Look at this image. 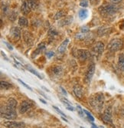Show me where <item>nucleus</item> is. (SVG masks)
Segmentation results:
<instances>
[{"label": "nucleus", "mask_w": 124, "mask_h": 128, "mask_svg": "<svg viewBox=\"0 0 124 128\" xmlns=\"http://www.w3.org/2000/svg\"><path fill=\"white\" fill-rule=\"evenodd\" d=\"M104 100H105V98L102 93H97V94L93 95L90 98L89 102L94 108L100 110L104 106Z\"/></svg>", "instance_id": "f257e3e1"}, {"label": "nucleus", "mask_w": 124, "mask_h": 128, "mask_svg": "<svg viewBox=\"0 0 124 128\" xmlns=\"http://www.w3.org/2000/svg\"><path fill=\"white\" fill-rule=\"evenodd\" d=\"M117 7L113 4L104 5L99 8V12L103 16H110L117 12Z\"/></svg>", "instance_id": "f03ea898"}, {"label": "nucleus", "mask_w": 124, "mask_h": 128, "mask_svg": "<svg viewBox=\"0 0 124 128\" xmlns=\"http://www.w3.org/2000/svg\"><path fill=\"white\" fill-rule=\"evenodd\" d=\"M123 42L121 39L114 38L112 39L109 42L107 45V48L111 52H118L123 48Z\"/></svg>", "instance_id": "7ed1b4c3"}, {"label": "nucleus", "mask_w": 124, "mask_h": 128, "mask_svg": "<svg viewBox=\"0 0 124 128\" xmlns=\"http://www.w3.org/2000/svg\"><path fill=\"white\" fill-rule=\"evenodd\" d=\"M1 117L7 120H15L17 118V113L15 110H8L4 108V110L1 109Z\"/></svg>", "instance_id": "20e7f679"}, {"label": "nucleus", "mask_w": 124, "mask_h": 128, "mask_svg": "<svg viewBox=\"0 0 124 128\" xmlns=\"http://www.w3.org/2000/svg\"><path fill=\"white\" fill-rule=\"evenodd\" d=\"M9 36L12 40L15 42H17L21 38V31L18 27H12L10 29Z\"/></svg>", "instance_id": "39448f33"}, {"label": "nucleus", "mask_w": 124, "mask_h": 128, "mask_svg": "<svg viewBox=\"0 0 124 128\" xmlns=\"http://www.w3.org/2000/svg\"><path fill=\"white\" fill-rule=\"evenodd\" d=\"M104 51V44L101 42H97L93 47V50H92L93 53L97 56H100L102 54Z\"/></svg>", "instance_id": "423d86ee"}, {"label": "nucleus", "mask_w": 124, "mask_h": 128, "mask_svg": "<svg viewBox=\"0 0 124 128\" xmlns=\"http://www.w3.org/2000/svg\"><path fill=\"white\" fill-rule=\"evenodd\" d=\"M94 71H95V64H91L89 66L87 71L86 72V74H85V82L87 84H89L90 82H91V79L94 76Z\"/></svg>", "instance_id": "0eeeda50"}, {"label": "nucleus", "mask_w": 124, "mask_h": 128, "mask_svg": "<svg viewBox=\"0 0 124 128\" xmlns=\"http://www.w3.org/2000/svg\"><path fill=\"white\" fill-rule=\"evenodd\" d=\"M3 125L7 128H24L25 123L18 122V121H5L3 123Z\"/></svg>", "instance_id": "6e6552de"}, {"label": "nucleus", "mask_w": 124, "mask_h": 128, "mask_svg": "<svg viewBox=\"0 0 124 128\" xmlns=\"http://www.w3.org/2000/svg\"><path fill=\"white\" fill-rule=\"evenodd\" d=\"M103 120L107 123V124H113V120H112V110L110 108H107L102 116Z\"/></svg>", "instance_id": "1a4fd4ad"}, {"label": "nucleus", "mask_w": 124, "mask_h": 128, "mask_svg": "<svg viewBox=\"0 0 124 128\" xmlns=\"http://www.w3.org/2000/svg\"><path fill=\"white\" fill-rule=\"evenodd\" d=\"M32 104L31 101L28 100H24L22 101L21 104H20V106L18 108V110L20 114H25L27 110H28V109H30L31 108Z\"/></svg>", "instance_id": "9d476101"}, {"label": "nucleus", "mask_w": 124, "mask_h": 128, "mask_svg": "<svg viewBox=\"0 0 124 128\" xmlns=\"http://www.w3.org/2000/svg\"><path fill=\"white\" fill-rule=\"evenodd\" d=\"M77 55L78 58L81 61H86L88 58L91 56V53H90L87 50L85 49H79L77 52Z\"/></svg>", "instance_id": "9b49d317"}, {"label": "nucleus", "mask_w": 124, "mask_h": 128, "mask_svg": "<svg viewBox=\"0 0 124 128\" xmlns=\"http://www.w3.org/2000/svg\"><path fill=\"white\" fill-rule=\"evenodd\" d=\"M17 100L12 98H11L9 99H8L7 100V103H6V105L5 107V108L6 109H8V110H15L16 108H17Z\"/></svg>", "instance_id": "f8f14e48"}, {"label": "nucleus", "mask_w": 124, "mask_h": 128, "mask_svg": "<svg viewBox=\"0 0 124 128\" xmlns=\"http://www.w3.org/2000/svg\"><path fill=\"white\" fill-rule=\"evenodd\" d=\"M23 37L27 45L31 46L33 44V37L30 32H28V31H25L23 34Z\"/></svg>", "instance_id": "ddd939ff"}, {"label": "nucleus", "mask_w": 124, "mask_h": 128, "mask_svg": "<svg viewBox=\"0 0 124 128\" xmlns=\"http://www.w3.org/2000/svg\"><path fill=\"white\" fill-rule=\"evenodd\" d=\"M31 7L29 6V3H28V0H25L22 3L21 6V12L24 15H28L30 12H31Z\"/></svg>", "instance_id": "4468645a"}, {"label": "nucleus", "mask_w": 124, "mask_h": 128, "mask_svg": "<svg viewBox=\"0 0 124 128\" xmlns=\"http://www.w3.org/2000/svg\"><path fill=\"white\" fill-rule=\"evenodd\" d=\"M73 91L77 98H81L83 95V88L80 84H75L73 88Z\"/></svg>", "instance_id": "2eb2a0df"}, {"label": "nucleus", "mask_w": 124, "mask_h": 128, "mask_svg": "<svg viewBox=\"0 0 124 128\" xmlns=\"http://www.w3.org/2000/svg\"><path fill=\"white\" fill-rule=\"evenodd\" d=\"M110 32H111V28L104 27V26L99 28L98 32H97L99 36H107V34H109Z\"/></svg>", "instance_id": "dca6fc26"}, {"label": "nucleus", "mask_w": 124, "mask_h": 128, "mask_svg": "<svg viewBox=\"0 0 124 128\" xmlns=\"http://www.w3.org/2000/svg\"><path fill=\"white\" fill-rule=\"evenodd\" d=\"M73 21V18L72 17H67L61 21L58 22V26L60 27H63V26H68L70 25L71 23Z\"/></svg>", "instance_id": "f3484780"}, {"label": "nucleus", "mask_w": 124, "mask_h": 128, "mask_svg": "<svg viewBox=\"0 0 124 128\" xmlns=\"http://www.w3.org/2000/svg\"><path fill=\"white\" fill-rule=\"evenodd\" d=\"M68 43H69V39H68V38H66V39L60 44L59 47H58V53H60V54L64 53V52H65L66 48H67V44H68Z\"/></svg>", "instance_id": "a211bd4d"}, {"label": "nucleus", "mask_w": 124, "mask_h": 128, "mask_svg": "<svg viewBox=\"0 0 124 128\" xmlns=\"http://www.w3.org/2000/svg\"><path fill=\"white\" fill-rule=\"evenodd\" d=\"M78 16H79V18H80L81 20H84L88 16V10L86 8L81 9L78 12Z\"/></svg>", "instance_id": "6ab92c4d"}, {"label": "nucleus", "mask_w": 124, "mask_h": 128, "mask_svg": "<svg viewBox=\"0 0 124 128\" xmlns=\"http://www.w3.org/2000/svg\"><path fill=\"white\" fill-rule=\"evenodd\" d=\"M18 25L21 27H27L28 26V21L25 17L21 16L18 18Z\"/></svg>", "instance_id": "aec40b11"}, {"label": "nucleus", "mask_w": 124, "mask_h": 128, "mask_svg": "<svg viewBox=\"0 0 124 128\" xmlns=\"http://www.w3.org/2000/svg\"><path fill=\"white\" fill-rule=\"evenodd\" d=\"M118 66L121 71H124V54H120L118 58Z\"/></svg>", "instance_id": "412c9836"}, {"label": "nucleus", "mask_w": 124, "mask_h": 128, "mask_svg": "<svg viewBox=\"0 0 124 128\" xmlns=\"http://www.w3.org/2000/svg\"><path fill=\"white\" fill-rule=\"evenodd\" d=\"M61 100H62V103L64 104L65 108H66L67 110H71V111H73V110H74V108L72 107L71 103V102H69V101L67 100V99H65V98H62V99H61Z\"/></svg>", "instance_id": "4be33fe9"}, {"label": "nucleus", "mask_w": 124, "mask_h": 128, "mask_svg": "<svg viewBox=\"0 0 124 128\" xmlns=\"http://www.w3.org/2000/svg\"><path fill=\"white\" fill-rule=\"evenodd\" d=\"M44 48H45V44L44 43H41V44H38V48H37V49L35 50V53H34L33 54H32V57H34V56H36L37 54H38L41 51H43Z\"/></svg>", "instance_id": "5701e85b"}, {"label": "nucleus", "mask_w": 124, "mask_h": 128, "mask_svg": "<svg viewBox=\"0 0 124 128\" xmlns=\"http://www.w3.org/2000/svg\"><path fill=\"white\" fill-rule=\"evenodd\" d=\"M0 86H1V89L2 90H8L10 88H12V85L10 83L7 82V81H4V80H1V84H0Z\"/></svg>", "instance_id": "b1692460"}, {"label": "nucleus", "mask_w": 124, "mask_h": 128, "mask_svg": "<svg viewBox=\"0 0 124 128\" xmlns=\"http://www.w3.org/2000/svg\"><path fill=\"white\" fill-rule=\"evenodd\" d=\"M62 72V68L60 66H56L52 68V73L55 75H60Z\"/></svg>", "instance_id": "393cba45"}, {"label": "nucleus", "mask_w": 124, "mask_h": 128, "mask_svg": "<svg viewBox=\"0 0 124 128\" xmlns=\"http://www.w3.org/2000/svg\"><path fill=\"white\" fill-rule=\"evenodd\" d=\"M28 1L29 6H30L31 10H35L38 8V5L36 1H34V0H28Z\"/></svg>", "instance_id": "a878e982"}, {"label": "nucleus", "mask_w": 124, "mask_h": 128, "mask_svg": "<svg viewBox=\"0 0 124 128\" xmlns=\"http://www.w3.org/2000/svg\"><path fill=\"white\" fill-rule=\"evenodd\" d=\"M26 68L28 70V71H29L31 73H32L33 74H35V76H37V77H38L39 79H42V78H43L41 76V74H38V72L35 71V70H34V69H33L32 68H31L30 66H26Z\"/></svg>", "instance_id": "bb28decb"}, {"label": "nucleus", "mask_w": 124, "mask_h": 128, "mask_svg": "<svg viewBox=\"0 0 124 128\" xmlns=\"http://www.w3.org/2000/svg\"><path fill=\"white\" fill-rule=\"evenodd\" d=\"M64 16H65V12L64 11H59V12H58L57 13H56V15L54 16V19H56V20L60 19L61 17H63Z\"/></svg>", "instance_id": "cd10ccee"}, {"label": "nucleus", "mask_w": 124, "mask_h": 128, "mask_svg": "<svg viewBox=\"0 0 124 128\" xmlns=\"http://www.w3.org/2000/svg\"><path fill=\"white\" fill-rule=\"evenodd\" d=\"M87 33H79L77 34H76V38L79 40H84L87 37Z\"/></svg>", "instance_id": "c85d7f7f"}, {"label": "nucleus", "mask_w": 124, "mask_h": 128, "mask_svg": "<svg viewBox=\"0 0 124 128\" xmlns=\"http://www.w3.org/2000/svg\"><path fill=\"white\" fill-rule=\"evenodd\" d=\"M58 33V32L56 31V29L55 28H51L49 31H48V34H49V36H51V37H54V36H57Z\"/></svg>", "instance_id": "c756f323"}, {"label": "nucleus", "mask_w": 124, "mask_h": 128, "mask_svg": "<svg viewBox=\"0 0 124 128\" xmlns=\"http://www.w3.org/2000/svg\"><path fill=\"white\" fill-rule=\"evenodd\" d=\"M77 113L78 114L80 115V117L81 118H84V110H82L81 107L80 105H77Z\"/></svg>", "instance_id": "7c9ffc66"}, {"label": "nucleus", "mask_w": 124, "mask_h": 128, "mask_svg": "<svg viewBox=\"0 0 124 128\" xmlns=\"http://www.w3.org/2000/svg\"><path fill=\"white\" fill-rule=\"evenodd\" d=\"M84 114L87 115V117L88 119H90V120H91V121H94V118L93 117V116L91 115V114L90 113L89 111H87V110H84Z\"/></svg>", "instance_id": "2f4dec72"}, {"label": "nucleus", "mask_w": 124, "mask_h": 128, "mask_svg": "<svg viewBox=\"0 0 124 128\" xmlns=\"http://www.w3.org/2000/svg\"><path fill=\"white\" fill-rule=\"evenodd\" d=\"M80 6L84 7V8H86L88 6V1L87 0H81L80 2Z\"/></svg>", "instance_id": "473e14b6"}, {"label": "nucleus", "mask_w": 124, "mask_h": 128, "mask_svg": "<svg viewBox=\"0 0 124 128\" xmlns=\"http://www.w3.org/2000/svg\"><path fill=\"white\" fill-rule=\"evenodd\" d=\"M18 82H20V83H21V84L22 85H23L24 87H25L26 88H28V90H32L31 88V87H29V86H28V84H25V83L24 82L23 80H21V79H18Z\"/></svg>", "instance_id": "72a5a7b5"}, {"label": "nucleus", "mask_w": 124, "mask_h": 128, "mask_svg": "<svg viewBox=\"0 0 124 128\" xmlns=\"http://www.w3.org/2000/svg\"><path fill=\"white\" fill-rule=\"evenodd\" d=\"M17 18V12H12V13H11V16H9V18L12 21H15V18Z\"/></svg>", "instance_id": "f704fd0d"}, {"label": "nucleus", "mask_w": 124, "mask_h": 128, "mask_svg": "<svg viewBox=\"0 0 124 128\" xmlns=\"http://www.w3.org/2000/svg\"><path fill=\"white\" fill-rule=\"evenodd\" d=\"M52 108H54V109L56 111H57L58 113H59V114H61L62 116H65V117H66V115H65V114L63 113V111H61V110L59 108H58L57 107H55V106H52Z\"/></svg>", "instance_id": "c9c22d12"}, {"label": "nucleus", "mask_w": 124, "mask_h": 128, "mask_svg": "<svg viewBox=\"0 0 124 128\" xmlns=\"http://www.w3.org/2000/svg\"><path fill=\"white\" fill-rule=\"evenodd\" d=\"M89 31H90V29H89V28H87V26H84V27L81 28V32H82V33H87V32H88Z\"/></svg>", "instance_id": "e433bc0d"}, {"label": "nucleus", "mask_w": 124, "mask_h": 128, "mask_svg": "<svg viewBox=\"0 0 124 128\" xmlns=\"http://www.w3.org/2000/svg\"><path fill=\"white\" fill-rule=\"evenodd\" d=\"M46 55H47V57L48 58H51L52 56H54V52H47V53H46Z\"/></svg>", "instance_id": "4c0bfd02"}, {"label": "nucleus", "mask_w": 124, "mask_h": 128, "mask_svg": "<svg viewBox=\"0 0 124 128\" xmlns=\"http://www.w3.org/2000/svg\"><path fill=\"white\" fill-rule=\"evenodd\" d=\"M4 42V44H6V46H7V48L9 49V50H11V51H12V49H13V48L12 47V45H11V44H9L8 42Z\"/></svg>", "instance_id": "58836bf2"}, {"label": "nucleus", "mask_w": 124, "mask_h": 128, "mask_svg": "<svg viewBox=\"0 0 124 128\" xmlns=\"http://www.w3.org/2000/svg\"><path fill=\"white\" fill-rule=\"evenodd\" d=\"M120 29L121 30H124V20L120 24Z\"/></svg>", "instance_id": "ea45409f"}, {"label": "nucleus", "mask_w": 124, "mask_h": 128, "mask_svg": "<svg viewBox=\"0 0 124 128\" xmlns=\"http://www.w3.org/2000/svg\"><path fill=\"white\" fill-rule=\"evenodd\" d=\"M110 1L111 2H113V3H115V4H117V3H119V2H120L122 0H110Z\"/></svg>", "instance_id": "a19ab883"}, {"label": "nucleus", "mask_w": 124, "mask_h": 128, "mask_svg": "<svg viewBox=\"0 0 124 128\" xmlns=\"http://www.w3.org/2000/svg\"><path fill=\"white\" fill-rule=\"evenodd\" d=\"M60 88H61V91L63 92V94H64L65 96H67V91H66V90H64V89L63 88H62V87H61Z\"/></svg>", "instance_id": "79ce46f5"}, {"label": "nucleus", "mask_w": 124, "mask_h": 128, "mask_svg": "<svg viewBox=\"0 0 124 128\" xmlns=\"http://www.w3.org/2000/svg\"><path fill=\"white\" fill-rule=\"evenodd\" d=\"M1 54H2V55L5 58V59L6 60V61H8V58H7V56L5 55V54L2 52V51H1Z\"/></svg>", "instance_id": "37998d69"}, {"label": "nucleus", "mask_w": 124, "mask_h": 128, "mask_svg": "<svg viewBox=\"0 0 124 128\" xmlns=\"http://www.w3.org/2000/svg\"><path fill=\"white\" fill-rule=\"evenodd\" d=\"M39 100H40L41 103H43L44 104H47V102H46V101H44V100L43 99H41V98H39Z\"/></svg>", "instance_id": "c03bdc74"}, {"label": "nucleus", "mask_w": 124, "mask_h": 128, "mask_svg": "<svg viewBox=\"0 0 124 128\" xmlns=\"http://www.w3.org/2000/svg\"><path fill=\"white\" fill-rule=\"evenodd\" d=\"M92 128H98V127H97V126H96L95 124H92Z\"/></svg>", "instance_id": "a18cd8bd"}, {"label": "nucleus", "mask_w": 124, "mask_h": 128, "mask_svg": "<svg viewBox=\"0 0 124 128\" xmlns=\"http://www.w3.org/2000/svg\"><path fill=\"white\" fill-rule=\"evenodd\" d=\"M61 118L63 119V120H64V121H66V122H68V120H67V119H66L65 118H63V117H62Z\"/></svg>", "instance_id": "49530a36"}, {"label": "nucleus", "mask_w": 124, "mask_h": 128, "mask_svg": "<svg viewBox=\"0 0 124 128\" xmlns=\"http://www.w3.org/2000/svg\"><path fill=\"white\" fill-rule=\"evenodd\" d=\"M34 1H36L37 2V1H38V0H34Z\"/></svg>", "instance_id": "de8ad7c7"}, {"label": "nucleus", "mask_w": 124, "mask_h": 128, "mask_svg": "<svg viewBox=\"0 0 124 128\" xmlns=\"http://www.w3.org/2000/svg\"><path fill=\"white\" fill-rule=\"evenodd\" d=\"M81 128H84V127H83V126H81Z\"/></svg>", "instance_id": "09e8293b"}, {"label": "nucleus", "mask_w": 124, "mask_h": 128, "mask_svg": "<svg viewBox=\"0 0 124 128\" xmlns=\"http://www.w3.org/2000/svg\"><path fill=\"white\" fill-rule=\"evenodd\" d=\"M123 114H124V110H123Z\"/></svg>", "instance_id": "8fccbe9b"}]
</instances>
